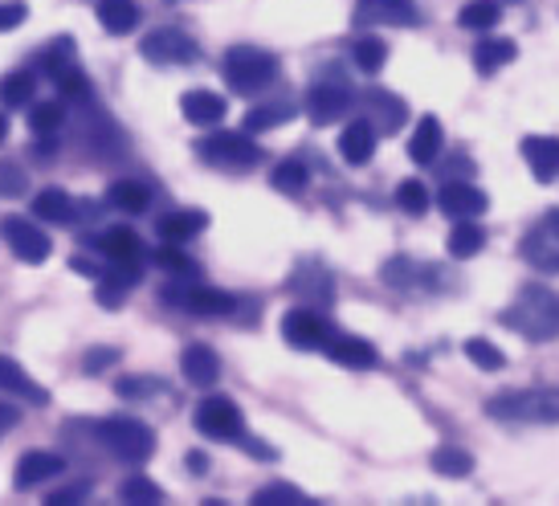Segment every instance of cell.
Wrapping results in <instances>:
<instances>
[{
  "label": "cell",
  "mask_w": 559,
  "mask_h": 506,
  "mask_svg": "<svg viewBox=\"0 0 559 506\" xmlns=\"http://www.w3.org/2000/svg\"><path fill=\"white\" fill-rule=\"evenodd\" d=\"M498 322L511 327L514 336L531 339V343H551V339H559V294L544 282H527L507 307L498 310Z\"/></svg>",
  "instance_id": "cell-1"
},
{
  "label": "cell",
  "mask_w": 559,
  "mask_h": 506,
  "mask_svg": "<svg viewBox=\"0 0 559 506\" xmlns=\"http://www.w3.org/2000/svg\"><path fill=\"white\" fill-rule=\"evenodd\" d=\"M490 421L507 425H559V388H514L486 400Z\"/></svg>",
  "instance_id": "cell-2"
},
{
  "label": "cell",
  "mask_w": 559,
  "mask_h": 506,
  "mask_svg": "<svg viewBox=\"0 0 559 506\" xmlns=\"http://www.w3.org/2000/svg\"><path fill=\"white\" fill-rule=\"evenodd\" d=\"M221 74H225V86L234 94H262L278 78V58L262 46H229Z\"/></svg>",
  "instance_id": "cell-3"
},
{
  "label": "cell",
  "mask_w": 559,
  "mask_h": 506,
  "mask_svg": "<svg viewBox=\"0 0 559 506\" xmlns=\"http://www.w3.org/2000/svg\"><path fill=\"white\" fill-rule=\"evenodd\" d=\"M94 437L98 445L115 454L119 461H131V466H143V461L156 454V433L147 429L135 416H107V421H94Z\"/></svg>",
  "instance_id": "cell-4"
},
{
  "label": "cell",
  "mask_w": 559,
  "mask_h": 506,
  "mask_svg": "<svg viewBox=\"0 0 559 506\" xmlns=\"http://www.w3.org/2000/svg\"><path fill=\"white\" fill-rule=\"evenodd\" d=\"M197 155H201V164L229 172V176H246L265 160L262 148L249 136H237V131H213V136L197 139Z\"/></svg>",
  "instance_id": "cell-5"
},
{
  "label": "cell",
  "mask_w": 559,
  "mask_h": 506,
  "mask_svg": "<svg viewBox=\"0 0 559 506\" xmlns=\"http://www.w3.org/2000/svg\"><path fill=\"white\" fill-rule=\"evenodd\" d=\"M302 107H307V119H311V123L326 127L356 107V91H352V82H347L340 70H326L323 78H314L311 82V91H307V98H302Z\"/></svg>",
  "instance_id": "cell-6"
},
{
  "label": "cell",
  "mask_w": 559,
  "mask_h": 506,
  "mask_svg": "<svg viewBox=\"0 0 559 506\" xmlns=\"http://www.w3.org/2000/svg\"><path fill=\"white\" fill-rule=\"evenodd\" d=\"M159 298L168 307H180L188 315H234L237 298L229 291H217V286H201V282H180L171 278L168 286L159 291Z\"/></svg>",
  "instance_id": "cell-7"
},
{
  "label": "cell",
  "mask_w": 559,
  "mask_h": 506,
  "mask_svg": "<svg viewBox=\"0 0 559 506\" xmlns=\"http://www.w3.org/2000/svg\"><path fill=\"white\" fill-rule=\"evenodd\" d=\"M519 258L539 274H559V209H547L519 242Z\"/></svg>",
  "instance_id": "cell-8"
},
{
  "label": "cell",
  "mask_w": 559,
  "mask_h": 506,
  "mask_svg": "<svg viewBox=\"0 0 559 506\" xmlns=\"http://www.w3.org/2000/svg\"><path fill=\"white\" fill-rule=\"evenodd\" d=\"M192 425L197 433H204L209 442H237L246 437V416L229 397H204L192 413Z\"/></svg>",
  "instance_id": "cell-9"
},
{
  "label": "cell",
  "mask_w": 559,
  "mask_h": 506,
  "mask_svg": "<svg viewBox=\"0 0 559 506\" xmlns=\"http://www.w3.org/2000/svg\"><path fill=\"white\" fill-rule=\"evenodd\" d=\"M140 54L152 66H192L197 58H201V46H197L185 30L164 25V30H152L147 37H143Z\"/></svg>",
  "instance_id": "cell-10"
},
{
  "label": "cell",
  "mask_w": 559,
  "mask_h": 506,
  "mask_svg": "<svg viewBox=\"0 0 559 506\" xmlns=\"http://www.w3.org/2000/svg\"><path fill=\"white\" fill-rule=\"evenodd\" d=\"M0 237L9 242V249H13L25 266H41V261L53 254L49 233L41 230V225H33V221H25V216H4V221H0Z\"/></svg>",
  "instance_id": "cell-11"
},
{
  "label": "cell",
  "mask_w": 559,
  "mask_h": 506,
  "mask_svg": "<svg viewBox=\"0 0 559 506\" xmlns=\"http://www.w3.org/2000/svg\"><path fill=\"white\" fill-rule=\"evenodd\" d=\"M282 339L290 343V348H323L326 339H331V322L323 319V310L314 307H295L282 315Z\"/></svg>",
  "instance_id": "cell-12"
},
{
  "label": "cell",
  "mask_w": 559,
  "mask_h": 506,
  "mask_svg": "<svg viewBox=\"0 0 559 506\" xmlns=\"http://www.w3.org/2000/svg\"><path fill=\"white\" fill-rule=\"evenodd\" d=\"M417 4L413 0H356L352 25L376 30V25H417Z\"/></svg>",
  "instance_id": "cell-13"
},
{
  "label": "cell",
  "mask_w": 559,
  "mask_h": 506,
  "mask_svg": "<svg viewBox=\"0 0 559 506\" xmlns=\"http://www.w3.org/2000/svg\"><path fill=\"white\" fill-rule=\"evenodd\" d=\"M364 119L376 127V136H396L408 119V103H404L401 94L384 91V86H372V91L364 94Z\"/></svg>",
  "instance_id": "cell-14"
},
{
  "label": "cell",
  "mask_w": 559,
  "mask_h": 506,
  "mask_svg": "<svg viewBox=\"0 0 559 506\" xmlns=\"http://www.w3.org/2000/svg\"><path fill=\"white\" fill-rule=\"evenodd\" d=\"M98 249H103V261H107V266H115V270H123V274H131V278H143L147 249H143V242L131 230H110L107 237L98 242Z\"/></svg>",
  "instance_id": "cell-15"
},
{
  "label": "cell",
  "mask_w": 559,
  "mask_h": 506,
  "mask_svg": "<svg viewBox=\"0 0 559 506\" xmlns=\"http://www.w3.org/2000/svg\"><path fill=\"white\" fill-rule=\"evenodd\" d=\"M437 209L445 216H453V221H474V216H481L490 209V200H486V192L478 185H469V180H450V185L437 192Z\"/></svg>",
  "instance_id": "cell-16"
},
{
  "label": "cell",
  "mask_w": 559,
  "mask_h": 506,
  "mask_svg": "<svg viewBox=\"0 0 559 506\" xmlns=\"http://www.w3.org/2000/svg\"><path fill=\"white\" fill-rule=\"evenodd\" d=\"M290 291H298L307 303H314V310H323L335 303V278L323 261H298L290 274Z\"/></svg>",
  "instance_id": "cell-17"
},
{
  "label": "cell",
  "mask_w": 559,
  "mask_h": 506,
  "mask_svg": "<svg viewBox=\"0 0 559 506\" xmlns=\"http://www.w3.org/2000/svg\"><path fill=\"white\" fill-rule=\"evenodd\" d=\"M323 352L331 364H340V368H352V372H368L380 364V352H376V343L359 336H331L323 343Z\"/></svg>",
  "instance_id": "cell-18"
},
{
  "label": "cell",
  "mask_w": 559,
  "mask_h": 506,
  "mask_svg": "<svg viewBox=\"0 0 559 506\" xmlns=\"http://www.w3.org/2000/svg\"><path fill=\"white\" fill-rule=\"evenodd\" d=\"M66 470V458L62 454H49V449H29V454H21L13 470V482L16 491H33V486H46L49 478H58Z\"/></svg>",
  "instance_id": "cell-19"
},
{
  "label": "cell",
  "mask_w": 559,
  "mask_h": 506,
  "mask_svg": "<svg viewBox=\"0 0 559 506\" xmlns=\"http://www.w3.org/2000/svg\"><path fill=\"white\" fill-rule=\"evenodd\" d=\"M180 115H185L192 127H217L221 119L229 115V103H225L217 91H204V86H197V91L180 94Z\"/></svg>",
  "instance_id": "cell-20"
},
{
  "label": "cell",
  "mask_w": 559,
  "mask_h": 506,
  "mask_svg": "<svg viewBox=\"0 0 559 506\" xmlns=\"http://www.w3.org/2000/svg\"><path fill=\"white\" fill-rule=\"evenodd\" d=\"M180 372L192 388H213L221 380V355L209 343H188L180 355Z\"/></svg>",
  "instance_id": "cell-21"
},
{
  "label": "cell",
  "mask_w": 559,
  "mask_h": 506,
  "mask_svg": "<svg viewBox=\"0 0 559 506\" xmlns=\"http://www.w3.org/2000/svg\"><path fill=\"white\" fill-rule=\"evenodd\" d=\"M523 160H527L531 176L539 185H551L559 176V139L556 136H527L523 139Z\"/></svg>",
  "instance_id": "cell-22"
},
{
  "label": "cell",
  "mask_w": 559,
  "mask_h": 506,
  "mask_svg": "<svg viewBox=\"0 0 559 506\" xmlns=\"http://www.w3.org/2000/svg\"><path fill=\"white\" fill-rule=\"evenodd\" d=\"M441 152H445V131H441V123H437L433 115H425L413 127V136H408V160L420 164V168H429V164L441 160Z\"/></svg>",
  "instance_id": "cell-23"
},
{
  "label": "cell",
  "mask_w": 559,
  "mask_h": 506,
  "mask_svg": "<svg viewBox=\"0 0 559 506\" xmlns=\"http://www.w3.org/2000/svg\"><path fill=\"white\" fill-rule=\"evenodd\" d=\"M156 230L164 242L185 246V242H192V237H201V233L209 230V213H204V209H176V213L159 216Z\"/></svg>",
  "instance_id": "cell-24"
},
{
  "label": "cell",
  "mask_w": 559,
  "mask_h": 506,
  "mask_svg": "<svg viewBox=\"0 0 559 506\" xmlns=\"http://www.w3.org/2000/svg\"><path fill=\"white\" fill-rule=\"evenodd\" d=\"M340 155L352 164V168H364L376 155V127L368 119H356L340 131Z\"/></svg>",
  "instance_id": "cell-25"
},
{
  "label": "cell",
  "mask_w": 559,
  "mask_h": 506,
  "mask_svg": "<svg viewBox=\"0 0 559 506\" xmlns=\"http://www.w3.org/2000/svg\"><path fill=\"white\" fill-rule=\"evenodd\" d=\"M33 216L37 221H46V225H70L74 216H79V204L70 200L66 188H41L37 197H33Z\"/></svg>",
  "instance_id": "cell-26"
},
{
  "label": "cell",
  "mask_w": 559,
  "mask_h": 506,
  "mask_svg": "<svg viewBox=\"0 0 559 506\" xmlns=\"http://www.w3.org/2000/svg\"><path fill=\"white\" fill-rule=\"evenodd\" d=\"M0 388H4V392H13V397H21V400H29V404H46L49 400L46 388L33 380L29 372L21 368L16 360H9V355H0Z\"/></svg>",
  "instance_id": "cell-27"
},
{
  "label": "cell",
  "mask_w": 559,
  "mask_h": 506,
  "mask_svg": "<svg viewBox=\"0 0 559 506\" xmlns=\"http://www.w3.org/2000/svg\"><path fill=\"white\" fill-rule=\"evenodd\" d=\"M94 16H98V25L107 33H115V37H127L131 30H140V4H135V0H98Z\"/></svg>",
  "instance_id": "cell-28"
},
{
  "label": "cell",
  "mask_w": 559,
  "mask_h": 506,
  "mask_svg": "<svg viewBox=\"0 0 559 506\" xmlns=\"http://www.w3.org/2000/svg\"><path fill=\"white\" fill-rule=\"evenodd\" d=\"M519 58V46H514L511 37H486L474 46V66H478V74H498L502 66H511Z\"/></svg>",
  "instance_id": "cell-29"
},
{
  "label": "cell",
  "mask_w": 559,
  "mask_h": 506,
  "mask_svg": "<svg viewBox=\"0 0 559 506\" xmlns=\"http://www.w3.org/2000/svg\"><path fill=\"white\" fill-rule=\"evenodd\" d=\"M107 200L119 209V213L140 216V213L152 209V188L140 185V180H115V185L107 188Z\"/></svg>",
  "instance_id": "cell-30"
},
{
  "label": "cell",
  "mask_w": 559,
  "mask_h": 506,
  "mask_svg": "<svg viewBox=\"0 0 559 506\" xmlns=\"http://www.w3.org/2000/svg\"><path fill=\"white\" fill-rule=\"evenodd\" d=\"M135 282H140V278H131V274H123V270L107 266V270L98 274V291H94V303H98V307H107V310H119L127 303V291H131Z\"/></svg>",
  "instance_id": "cell-31"
},
{
  "label": "cell",
  "mask_w": 559,
  "mask_h": 506,
  "mask_svg": "<svg viewBox=\"0 0 559 506\" xmlns=\"http://www.w3.org/2000/svg\"><path fill=\"white\" fill-rule=\"evenodd\" d=\"M270 180H274V188H278V192H286V197H302V192H307V185H311V168H307L298 155H290V160L274 164Z\"/></svg>",
  "instance_id": "cell-32"
},
{
  "label": "cell",
  "mask_w": 559,
  "mask_h": 506,
  "mask_svg": "<svg viewBox=\"0 0 559 506\" xmlns=\"http://www.w3.org/2000/svg\"><path fill=\"white\" fill-rule=\"evenodd\" d=\"M33 94H37V78H33V70H13V74L0 78V103H4L9 110L29 107Z\"/></svg>",
  "instance_id": "cell-33"
},
{
  "label": "cell",
  "mask_w": 559,
  "mask_h": 506,
  "mask_svg": "<svg viewBox=\"0 0 559 506\" xmlns=\"http://www.w3.org/2000/svg\"><path fill=\"white\" fill-rule=\"evenodd\" d=\"M450 258H474V254H481L486 249V230L481 225H474V221H457L453 225V233H450Z\"/></svg>",
  "instance_id": "cell-34"
},
{
  "label": "cell",
  "mask_w": 559,
  "mask_h": 506,
  "mask_svg": "<svg viewBox=\"0 0 559 506\" xmlns=\"http://www.w3.org/2000/svg\"><path fill=\"white\" fill-rule=\"evenodd\" d=\"M498 21H502V9H498V0H469L466 9L457 13V25L469 33H481V30H495Z\"/></svg>",
  "instance_id": "cell-35"
},
{
  "label": "cell",
  "mask_w": 559,
  "mask_h": 506,
  "mask_svg": "<svg viewBox=\"0 0 559 506\" xmlns=\"http://www.w3.org/2000/svg\"><path fill=\"white\" fill-rule=\"evenodd\" d=\"M295 103H270V107H253L246 115V131H274V127H282L286 119H295Z\"/></svg>",
  "instance_id": "cell-36"
},
{
  "label": "cell",
  "mask_w": 559,
  "mask_h": 506,
  "mask_svg": "<svg viewBox=\"0 0 559 506\" xmlns=\"http://www.w3.org/2000/svg\"><path fill=\"white\" fill-rule=\"evenodd\" d=\"M352 62H356L364 74H380L384 62H389V46H384L380 37H359L356 46H352Z\"/></svg>",
  "instance_id": "cell-37"
},
{
  "label": "cell",
  "mask_w": 559,
  "mask_h": 506,
  "mask_svg": "<svg viewBox=\"0 0 559 506\" xmlns=\"http://www.w3.org/2000/svg\"><path fill=\"white\" fill-rule=\"evenodd\" d=\"M433 470L441 478H466L469 470H474V458H469L466 449H457V445H441V449H433Z\"/></svg>",
  "instance_id": "cell-38"
},
{
  "label": "cell",
  "mask_w": 559,
  "mask_h": 506,
  "mask_svg": "<svg viewBox=\"0 0 559 506\" xmlns=\"http://www.w3.org/2000/svg\"><path fill=\"white\" fill-rule=\"evenodd\" d=\"M53 86H58V94H62L66 103H79V107H91V94H94V86H91V78L82 74L79 66H70L66 74H58L53 78Z\"/></svg>",
  "instance_id": "cell-39"
},
{
  "label": "cell",
  "mask_w": 559,
  "mask_h": 506,
  "mask_svg": "<svg viewBox=\"0 0 559 506\" xmlns=\"http://www.w3.org/2000/svg\"><path fill=\"white\" fill-rule=\"evenodd\" d=\"M396 204H401L408 216H425L429 204H433V192L420 185V180H401V185H396Z\"/></svg>",
  "instance_id": "cell-40"
},
{
  "label": "cell",
  "mask_w": 559,
  "mask_h": 506,
  "mask_svg": "<svg viewBox=\"0 0 559 506\" xmlns=\"http://www.w3.org/2000/svg\"><path fill=\"white\" fill-rule=\"evenodd\" d=\"M37 66H41V74H49V78L66 74V70L74 66V42H70V37H58L46 54H37Z\"/></svg>",
  "instance_id": "cell-41"
},
{
  "label": "cell",
  "mask_w": 559,
  "mask_h": 506,
  "mask_svg": "<svg viewBox=\"0 0 559 506\" xmlns=\"http://www.w3.org/2000/svg\"><path fill=\"white\" fill-rule=\"evenodd\" d=\"M466 360L474 364V368H481V372H498L502 364H507L502 348H495L490 339H481V336L466 339Z\"/></svg>",
  "instance_id": "cell-42"
},
{
  "label": "cell",
  "mask_w": 559,
  "mask_h": 506,
  "mask_svg": "<svg viewBox=\"0 0 559 506\" xmlns=\"http://www.w3.org/2000/svg\"><path fill=\"white\" fill-rule=\"evenodd\" d=\"M420 274H425V270H420L413 258H392V261H384V270H380V278H384L389 286H396V291H413Z\"/></svg>",
  "instance_id": "cell-43"
},
{
  "label": "cell",
  "mask_w": 559,
  "mask_h": 506,
  "mask_svg": "<svg viewBox=\"0 0 559 506\" xmlns=\"http://www.w3.org/2000/svg\"><path fill=\"white\" fill-rule=\"evenodd\" d=\"M66 123V107L62 103H41V107L29 110V127L33 136H58Z\"/></svg>",
  "instance_id": "cell-44"
},
{
  "label": "cell",
  "mask_w": 559,
  "mask_h": 506,
  "mask_svg": "<svg viewBox=\"0 0 559 506\" xmlns=\"http://www.w3.org/2000/svg\"><path fill=\"white\" fill-rule=\"evenodd\" d=\"M156 266L159 270H168L171 278H197V261L188 258L180 246H171V242H164V249L156 254Z\"/></svg>",
  "instance_id": "cell-45"
},
{
  "label": "cell",
  "mask_w": 559,
  "mask_h": 506,
  "mask_svg": "<svg viewBox=\"0 0 559 506\" xmlns=\"http://www.w3.org/2000/svg\"><path fill=\"white\" fill-rule=\"evenodd\" d=\"M119 498L123 503H164V491H159L152 478H143V474H135V478H127L123 486H119Z\"/></svg>",
  "instance_id": "cell-46"
},
{
  "label": "cell",
  "mask_w": 559,
  "mask_h": 506,
  "mask_svg": "<svg viewBox=\"0 0 559 506\" xmlns=\"http://www.w3.org/2000/svg\"><path fill=\"white\" fill-rule=\"evenodd\" d=\"M302 503V491L290 486V482H274V486H262L253 494V506H298Z\"/></svg>",
  "instance_id": "cell-47"
},
{
  "label": "cell",
  "mask_w": 559,
  "mask_h": 506,
  "mask_svg": "<svg viewBox=\"0 0 559 506\" xmlns=\"http://www.w3.org/2000/svg\"><path fill=\"white\" fill-rule=\"evenodd\" d=\"M159 380L156 376H119V384H115V392L123 400H147L156 397Z\"/></svg>",
  "instance_id": "cell-48"
},
{
  "label": "cell",
  "mask_w": 559,
  "mask_h": 506,
  "mask_svg": "<svg viewBox=\"0 0 559 506\" xmlns=\"http://www.w3.org/2000/svg\"><path fill=\"white\" fill-rule=\"evenodd\" d=\"M25 16H29V4H25V0H0V33L25 25Z\"/></svg>",
  "instance_id": "cell-49"
},
{
  "label": "cell",
  "mask_w": 559,
  "mask_h": 506,
  "mask_svg": "<svg viewBox=\"0 0 559 506\" xmlns=\"http://www.w3.org/2000/svg\"><path fill=\"white\" fill-rule=\"evenodd\" d=\"M25 192V172L0 164V197H21Z\"/></svg>",
  "instance_id": "cell-50"
},
{
  "label": "cell",
  "mask_w": 559,
  "mask_h": 506,
  "mask_svg": "<svg viewBox=\"0 0 559 506\" xmlns=\"http://www.w3.org/2000/svg\"><path fill=\"white\" fill-rule=\"evenodd\" d=\"M86 494H91V482H74V486H66V491H53V494H49V503H53V506L82 503Z\"/></svg>",
  "instance_id": "cell-51"
},
{
  "label": "cell",
  "mask_w": 559,
  "mask_h": 506,
  "mask_svg": "<svg viewBox=\"0 0 559 506\" xmlns=\"http://www.w3.org/2000/svg\"><path fill=\"white\" fill-rule=\"evenodd\" d=\"M115 360H119V352H115V348H94L91 360H86L82 368H86V372H103V368H110Z\"/></svg>",
  "instance_id": "cell-52"
},
{
  "label": "cell",
  "mask_w": 559,
  "mask_h": 506,
  "mask_svg": "<svg viewBox=\"0 0 559 506\" xmlns=\"http://www.w3.org/2000/svg\"><path fill=\"white\" fill-rule=\"evenodd\" d=\"M70 270H74V274H86V278H98L107 266H98V261H91V258H70Z\"/></svg>",
  "instance_id": "cell-53"
},
{
  "label": "cell",
  "mask_w": 559,
  "mask_h": 506,
  "mask_svg": "<svg viewBox=\"0 0 559 506\" xmlns=\"http://www.w3.org/2000/svg\"><path fill=\"white\" fill-rule=\"evenodd\" d=\"M16 421H21V413H16L13 404H0V437H4V433H13Z\"/></svg>",
  "instance_id": "cell-54"
},
{
  "label": "cell",
  "mask_w": 559,
  "mask_h": 506,
  "mask_svg": "<svg viewBox=\"0 0 559 506\" xmlns=\"http://www.w3.org/2000/svg\"><path fill=\"white\" fill-rule=\"evenodd\" d=\"M188 470L192 474H209V458L204 454H188Z\"/></svg>",
  "instance_id": "cell-55"
},
{
  "label": "cell",
  "mask_w": 559,
  "mask_h": 506,
  "mask_svg": "<svg viewBox=\"0 0 559 506\" xmlns=\"http://www.w3.org/2000/svg\"><path fill=\"white\" fill-rule=\"evenodd\" d=\"M9 139V115H0V143Z\"/></svg>",
  "instance_id": "cell-56"
}]
</instances>
